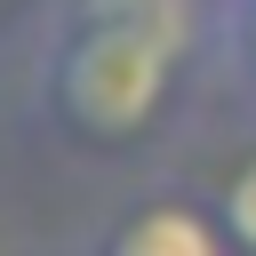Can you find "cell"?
<instances>
[{"label":"cell","mask_w":256,"mask_h":256,"mask_svg":"<svg viewBox=\"0 0 256 256\" xmlns=\"http://www.w3.org/2000/svg\"><path fill=\"white\" fill-rule=\"evenodd\" d=\"M216 216H224V232H232V248H248L256 256V152L224 176V192H216Z\"/></svg>","instance_id":"277c9868"},{"label":"cell","mask_w":256,"mask_h":256,"mask_svg":"<svg viewBox=\"0 0 256 256\" xmlns=\"http://www.w3.org/2000/svg\"><path fill=\"white\" fill-rule=\"evenodd\" d=\"M80 16L88 24H120V32H136V40L168 48V56H184L200 40V0H80Z\"/></svg>","instance_id":"3957f363"},{"label":"cell","mask_w":256,"mask_h":256,"mask_svg":"<svg viewBox=\"0 0 256 256\" xmlns=\"http://www.w3.org/2000/svg\"><path fill=\"white\" fill-rule=\"evenodd\" d=\"M232 48H240L248 72H256V0H232Z\"/></svg>","instance_id":"5b68a950"},{"label":"cell","mask_w":256,"mask_h":256,"mask_svg":"<svg viewBox=\"0 0 256 256\" xmlns=\"http://www.w3.org/2000/svg\"><path fill=\"white\" fill-rule=\"evenodd\" d=\"M168 72H176V56L168 48H152V40H136V32H120V24H72V40L56 48V72H48V88H56V112L80 128V136H136L160 104H168Z\"/></svg>","instance_id":"6da1fadb"},{"label":"cell","mask_w":256,"mask_h":256,"mask_svg":"<svg viewBox=\"0 0 256 256\" xmlns=\"http://www.w3.org/2000/svg\"><path fill=\"white\" fill-rule=\"evenodd\" d=\"M224 248H232L224 216H200V208H184V200H152V208H136L128 224H112L96 256H224Z\"/></svg>","instance_id":"7a4b0ae2"}]
</instances>
